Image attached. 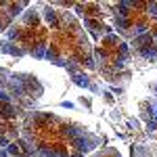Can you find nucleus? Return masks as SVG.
<instances>
[{"mask_svg": "<svg viewBox=\"0 0 157 157\" xmlns=\"http://www.w3.org/2000/svg\"><path fill=\"white\" fill-rule=\"evenodd\" d=\"M130 157H157V143H138L132 147Z\"/></svg>", "mask_w": 157, "mask_h": 157, "instance_id": "9d476101", "label": "nucleus"}, {"mask_svg": "<svg viewBox=\"0 0 157 157\" xmlns=\"http://www.w3.org/2000/svg\"><path fill=\"white\" fill-rule=\"evenodd\" d=\"M140 115H143L147 128H149L151 138L157 143V98H151V101H143L140 103Z\"/></svg>", "mask_w": 157, "mask_h": 157, "instance_id": "1a4fd4ad", "label": "nucleus"}, {"mask_svg": "<svg viewBox=\"0 0 157 157\" xmlns=\"http://www.w3.org/2000/svg\"><path fill=\"white\" fill-rule=\"evenodd\" d=\"M48 48V25L44 21L40 4H29L15 23L4 32L0 50L15 57H34L38 61L46 59Z\"/></svg>", "mask_w": 157, "mask_h": 157, "instance_id": "39448f33", "label": "nucleus"}, {"mask_svg": "<svg viewBox=\"0 0 157 157\" xmlns=\"http://www.w3.org/2000/svg\"><path fill=\"white\" fill-rule=\"evenodd\" d=\"M90 157H121V155H120V151H117L115 147H103V149L94 151Z\"/></svg>", "mask_w": 157, "mask_h": 157, "instance_id": "9b49d317", "label": "nucleus"}, {"mask_svg": "<svg viewBox=\"0 0 157 157\" xmlns=\"http://www.w3.org/2000/svg\"><path fill=\"white\" fill-rule=\"evenodd\" d=\"M92 55H94V69L107 84L115 88L128 86L132 78V52L126 40H121L115 32H109L94 40Z\"/></svg>", "mask_w": 157, "mask_h": 157, "instance_id": "423d86ee", "label": "nucleus"}, {"mask_svg": "<svg viewBox=\"0 0 157 157\" xmlns=\"http://www.w3.org/2000/svg\"><path fill=\"white\" fill-rule=\"evenodd\" d=\"M153 92H155V94H157V82H155V84H153Z\"/></svg>", "mask_w": 157, "mask_h": 157, "instance_id": "f8f14e48", "label": "nucleus"}, {"mask_svg": "<svg viewBox=\"0 0 157 157\" xmlns=\"http://www.w3.org/2000/svg\"><path fill=\"white\" fill-rule=\"evenodd\" d=\"M40 13L48 25V48L44 61L65 67L80 86L97 92L98 88L90 78L94 71L92 44L75 13L67 11L65 2H40Z\"/></svg>", "mask_w": 157, "mask_h": 157, "instance_id": "f03ea898", "label": "nucleus"}, {"mask_svg": "<svg viewBox=\"0 0 157 157\" xmlns=\"http://www.w3.org/2000/svg\"><path fill=\"white\" fill-rule=\"evenodd\" d=\"M98 147L101 136L80 121L32 109L21 121L17 140L0 157H84Z\"/></svg>", "mask_w": 157, "mask_h": 157, "instance_id": "f257e3e1", "label": "nucleus"}, {"mask_svg": "<svg viewBox=\"0 0 157 157\" xmlns=\"http://www.w3.org/2000/svg\"><path fill=\"white\" fill-rule=\"evenodd\" d=\"M42 94L34 75L0 69V153L17 140L21 121Z\"/></svg>", "mask_w": 157, "mask_h": 157, "instance_id": "20e7f679", "label": "nucleus"}, {"mask_svg": "<svg viewBox=\"0 0 157 157\" xmlns=\"http://www.w3.org/2000/svg\"><path fill=\"white\" fill-rule=\"evenodd\" d=\"M113 32L128 42L132 61L157 67V2H105Z\"/></svg>", "mask_w": 157, "mask_h": 157, "instance_id": "7ed1b4c3", "label": "nucleus"}, {"mask_svg": "<svg viewBox=\"0 0 157 157\" xmlns=\"http://www.w3.org/2000/svg\"><path fill=\"white\" fill-rule=\"evenodd\" d=\"M69 9L78 11V19L82 27L86 29L88 38L98 40L101 36H105L109 32H113L111 27V19H109V11L105 6V2H69Z\"/></svg>", "mask_w": 157, "mask_h": 157, "instance_id": "0eeeda50", "label": "nucleus"}, {"mask_svg": "<svg viewBox=\"0 0 157 157\" xmlns=\"http://www.w3.org/2000/svg\"><path fill=\"white\" fill-rule=\"evenodd\" d=\"M27 6L29 2H0V34H4Z\"/></svg>", "mask_w": 157, "mask_h": 157, "instance_id": "6e6552de", "label": "nucleus"}]
</instances>
